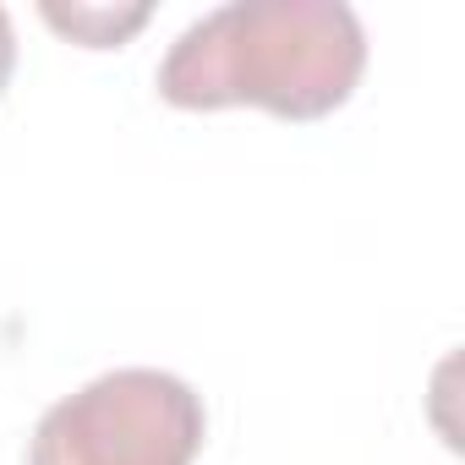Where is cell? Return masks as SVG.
<instances>
[{
    "mask_svg": "<svg viewBox=\"0 0 465 465\" xmlns=\"http://www.w3.org/2000/svg\"><path fill=\"white\" fill-rule=\"evenodd\" d=\"M45 23L61 28L66 39L88 45V50H110L148 23V6L143 0L137 6H45Z\"/></svg>",
    "mask_w": 465,
    "mask_h": 465,
    "instance_id": "obj_3",
    "label": "cell"
},
{
    "mask_svg": "<svg viewBox=\"0 0 465 465\" xmlns=\"http://www.w3.org/2000/svg\"><path fill=\"white\" fill-rule=\"evenodd\" d=\"M367 66V34L340 0H230L197 17L159 61L175 110L258 104L280 121L340 110Z\"/></svg>",
    "mask_w": 465,
    "mask_h": 465,
    "instance_id": "obj_1",
    "label": "cell"
},
{
    "mask_svg": "<svg viewBox=\"0 0 465 465\" xmlns=\"http://www.w3.org/2000/svg\"><path fill=\"white\" fill-rule=\"evenodd\" d=\"M12 66H17V39H12V17L0 12V94L12 83Z\"/></svg>",
    "mask_w": 465,
    "mask_h": 465,
    "instance_id": "obj_4",
    "label": "cell"
},
{
    "mask_svg": "<svg viewBox=\"0 0 465 465\" xmlns=\"http://www.w3.org/2000/svg\"><path fill=\"white\" fill-rule=\"evenodd\" d=\"M203 432L192 383L159 367H115L39 416L28 465H192Z\"/></svg>",
    "mask_w": 465,
    "mask_h": 465,
    "instance_id": "obj_2",
    "label": "cell"
}]
</instances>
